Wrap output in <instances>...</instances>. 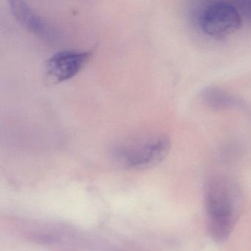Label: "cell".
Instances as JSON below:
<instances>
[{
    "mask_svg": "<svg viewBox=\"0 0 251 251\" xmlns=\"http://www.w3.org/2000/svg\"><path fill=\"white\" fill-rule=\"evenodd\" d=\"M204 202L211 237L217 242H224L237 221L240 208L239 190L227 179L213 177L205 185Z\"/></svg>",
    "mask_w": 251,
    "mask_h": 251,
    "instance_id": "6da1fadb",
    "label": "cell"
},
{
    "mask_svg": "<svg viewBox=\"0 0 251 251\" xmlns=\"http://www.w3.org/2000/svg\"><path fill=\"white\" fill-rule=\"evenodd\" d=\"M171 149V141L163 134L137 138L122 142L112 150V158L126 170H146L164 161Z\"/></svg>",
    "mask_w": 251,
    "mask_h": 251,
    "instance_id": "7a4b0ae2",
    "label": "cell"
},
{
    "mask_svg": "<svg viewBox=\"0 0 251 251\" xmlns=\"http://www.w3.org/2000/svg\"><path fill=\"white\" fill-rule=\"evenodd\" d=\"M198 23L205 34L221 39L240 28L242 17L236 5L227 2H214L202 9Z\"/></svg>",
    "mask_w": 251,
    "mask_h": 251,
    "instance_id": "3957f363",
    "label": "cell"
},
{
    "mask_svg": "<svg viewBox=\"0 0 251 251\" xmlns=\"http://www.w3.org/2000/svg\"><path fill=\"white\" fill-rule=\"evenodd\" d=\"M92 55L89 51L63 50L56 52L47 61L48 77L54 82L73 78L84 67Z\"/></svg>",
    "mask_w": 251,
    "mask_h": 251,
    "instance_id": "277c9868",
    "label": "cell"
},
{
    "mask_svg": "<svg viewBox=\"0 0 251 251\" xmlns=\"http://www.w3.org/2000/svg\"><path fill=\"white\" fill-rule=\"evenodd\" d=\"M10 8L16 20L35 35L48 41L56 39V32L30 5L23 1H10Z\"/></svg>",
    "mask_w": 251,
    "mask_h": 251,
    "instance_id": "5b68a950",
    "label": "cell"
},
{
    "mask_svg": "<svg viewBox=\"0 0 251 251\" xmlns=\"http://www.w3.org/2000/svg\"><path fill=\"white\" fill-rule=\"evenodd\" d=\"M202 99L207 105L214 109L227 108L234 103V100L223 89L209 87L203 91Z\"/></svg>",
    "mask_w": 251,
    "mask_h": 251,
    "instance_id": "8992f818",
    "label": "cell"
},
{
    "mask_svg": "<svg viewBox=\"0 0 251 251\" xmlns=\"http://www.w3.org/2000/svg\"><path fill=\"white\" fill-rule=\"evenodd\" d=\"M236 7L240 11L242 17H245L248 21L251 22V0L237 2Z\"/></svg>",
    "mask_w": 251,
    "mask_h": 251,
    "instance_id": "52a82bcc",
    "label": "cell"
}]
</instances>
